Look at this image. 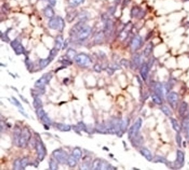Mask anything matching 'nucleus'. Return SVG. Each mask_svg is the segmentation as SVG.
<instances>
[{"mask_svg": "<svg viewBox=\"0 0 189 170\" xmlns=\"http://www.w3.org/2000/svg\"><path fill=\"white\" fill-rule=\"evenodd\" d=\"M153 47V45L151 42L148 44L146 46L144 51V56L146 57H149L151 53H152Z\"/></svg>", "mask_w": 189, "mask_h": 170, "instance_id": "obj_28", "label": "nucleus"}, {"mask_svg": "<svg viewBox=\"0 0 189 170\" xmlns=\"http://www.w3.org/2000/svg\"><path fill=\"white\" fill-rule=\"evenodd\" d=\"M53 154L58 162L62 164L67 163L69 156L65 150L61 149L55 150L53 151Z\"/></svg>", "mask_w": 189, "mask_h": 170, "instance_id": "obj_8", "label": "nucleus"}, {"mask_svg": "<svg viewBox=\"0 0 189 170\" xmlns=\"http://www.w3.org/2000/svg\"><path fill=\"white\" fill-rule=\"evenodd\" d=\"M114 24L113 21L109 18H104V36L109 38L113 33Z\"/></svg>", "mask_w": 189, "mask_h": 170, "instance_id": "obj_10", "label": "nucleus"}, {"mask_svg": "<svg viewBox=\"0 0 189 170\" xmlns=\"http://www.w3.org/2000/svg\"><path fill=\"white\" fill-rule=\"evenodd\" d=\"M141 62V58L138 54H135L133 56L132 61L130 63V66L135 69L138 68Z\"/></svg>", "mask_w": 189, "mask_h": 170, "instance_id": "obj_19", "label": "nucleus"}, {"mask_svg": "<svg viewBox=\"0 0 189 170\" xmlns=\"http://www.w3.org/2000/svg\"><path fill=\"white\" fill-rule=\"evenodd\" d=\"M170 120L172 128H173L174 130L177 133H180L181 130V128L180 126L179 125L177 121L175 119L172 117L170 118Z\"/></svg>", "mask_w": 189, "mask_h": 170, "instance_id": "obj_26", "label": "nucleus"}, {"mask_svg": "<svg viewBox=\"0 0 189 170\" xmlns=\"http://www.w3.org/2000/svg\"><path fill=\"white\" fill-rule=\"evenodd\" d=\"M44 14L45 17L51 19L54 17V11L51 6H47L44 10Z\"/></svg>", "mask_w": 189, "mask_h": 170, "instance_id": "obj_23", "label": "nucleus"}, {"mask_svg": "<svg viewBox=\"0 0 189 170\" xmlns=\"http://www.w3.org/2000/svg\"><path fill=\"white\" fill-rule=\"evenodd\" d=\"M142 38L139 35H135L132 39L130 43V49L132 51H136L141 47L142 44Z\"/></svg>", "mask_w": 189, "mask_h": 170, "instance_id": "obj_15", "label": "nucleus"}, {"mask_svg": "<svg viewBox=\"0 0 189 170\" xmlns=\"http://www.w3.org/2000/svg\"><path fill=\"white\" fill-rule=\"evenodd\" d=\"M56 126L57 128L61 132H67L71 130V126L69 125L58 123L57 124Z\"/></svg>", "mask_w": 189, "mask_h": 170, "instance_id": "obj_29", "label": "nucleus"}, {"mask_svg": "<svg viewBox=\"0 0 189 170\" xmlns=\"http://www.w3.org/2000/svg\"><path fill=\"white\" fill-rule=\"evenodd\" d=\"M155 91L156 94L159 96L160 98L163 97L164 94L166 93L165 89L164 88L162 84L160 83L156 84L155 87Z\"/></svg>", "mask_w": 189, "mask_h": 170, "instance_id": "obj_20", "label": "nucleus"}, {"mask_svg": "<svg viewBox=\"0 0 189 170\" xmlns=\"http://www.w3.org/2000/svg\"><path fill=\"white\" fill-rule=\"evenodd\" d=\"M155 162H160L161 163H164L167 165L169 166V162L166 160L165 158H164L163 157L158 156L156 157L155 159L154 160Z\"/></svg>", "mask_w": 189, "mask_h": 170, "instance_id": "obj_38", "label": "nucleus"}, {"mask_svg": "<svg viewBox=\"0 0 189 170\" xmlns=\"http://www.w3.org/2000/svg\"><path fill=\"white\" fill-rule=\"evenodd\" d=\"M91 32V27L84 22L81 21L73 27L70 32V35L78 41H84L89 38Z\"/></svg>", "mask_w": 189, "mask_h": 170, "instance_id": "obj_2", "label": "nucleus"}, {"mask_svg": "<svg viewBox=\"0 0 189 170\" xmlns=\"http://www.w3.org/2000/svg\"><path fill=\"white\" fill-rule=\"evenodd\" d=\"M132 29V25L131 23H129L125 26L119 35V38L121 41H125L128 38Z\"/></svg>", "mask_w": 189, "mask_h": 170, "instance_id": "obj_14", "label": "nucleus"}, {"mask_svg": "<svg viewBox=\"0 0 189 170\" xmlns=\"http://www.w3.org/2000/svg\"><path fill=\"white\" fill-rule=\"evenodd\" d=\"M49 166L50 169L55 170L58 169V166L57 163L54 160L51 159L49 163Z\"/></svg>", "mask_w": 189, "mask_h": 170, "instance_id": "obj_42", "label": "nucleus"}, {"mask_svg": "<svg viewBox=\"0 0 189 170\" xmlns=\"http://www.w3.org/2000/svg\"><path fill=\"white\" fill-rule=\"evenodd\" d=\"M140 153L144 157L146 158L147 161H152L153 159L152 154H151V152L147 149L146 148L142 149L140 151Z\"/></svg>", "mask_w": 189, "mask_h": 170, "instance_id": "obj_24", "label": "nucleus"}, {"mask_svg": "<svg viewBox=\"0 0 189 170\" xmlns=\"http://www.w3.org/2000/svg\"><path fill=\"white\" fill-rule=\"evenodd\" d=\"M60 62L64 65H70L72 64L71 60L67 57V58H62L60 60Z\"/></svg>", "mask_w": 189, "mask_h": 170, "instance_id": "obj_44", "label": "nucleus"}, {"mask_svg": "<svg viewBox=\"0 0 189 170\" xmlns=\"http://www.w3.org/2000/svg\"><path fill=\"white\" fill-rule=\"evenodd\" d=\"M152 99L154 103L158 105H162V99L160 97L157 95H153L152 96Z\"/></svg>", "mask_w": 189, "mask_h": 170, "instance_id": "obj_37", "label": "nucleus"}, {"mask_svg": "<svg viewBox=\"0 0 189 170\" xmlns=\"http://www.w3.org/2000/svg\"><path fill=\"white\" fill-rule=\"evenodd\" d=\"M32 134L27 127L21 129L18 126L14 127V144L20 148L25 147L30 141Z\"/></svg>", "mask_w": 189, "mask_h": 170, "instance_id": "obj_3", "label": "nucleus"}, {"mask_svg": "<svg viewBox=\"0 0 189 170\" xmlns=\"http://www.w3.org/2000/svg\"><path fill=\"white\" fill-rule=\"evenodd\" d=\"M183 125L185 138L189 141V121L184 123Z\"/></svg>", "mask_w": 189, "mask_h": 170, "instance_id": "obj_34", "label": "nucleus"}, {"mask_svg": "<svg viewBox=\"0 0 189 170\" xmlns=\"http://www.w3.org/2000/svg\"><path fill=\"white\" fill-rule=\"evenodd\" d=\"M36 140V150L37 156H38L39 160L40 161H43L46 155V149L39 136H37Z\"/></svg>", "mask_w": 189, "mask_h": 170, "instance_id": "obj_6", "label": "nucleus"}, {"mask_svg": "<svg viewBox=\"0 0 189 170\" xmlns=\"http://www.w3.org/2000/svg\"><path fill=\"white\" fill-rule=\"evenodd\" d=\"M53 59L51 56H49L46 59H41L39 62V66L41 68L43 69L46 67Z\"/></svg>", "mask_w": 189, "mask_h": 170, "instance_id": "obj_25", "label": "nucleus"}, {"mask_svg": "<svg viewBox=\"0 0 189 170\" xmlns=\"http://www.w3.org/2000/svg\"><path fill=\"white\" fill-rule=\"evenodd\" d=\"M13 168L14 170H22L21 166L20 160L17 159L15 160L14 163Z\"/></svg>", "mask_w": 189, "mask_h": 170, "instance_id": "obj_43", "label": "nucleus"}, {"mask_svg": "<svg viewBox=\"0 0 189 170\" xmlns=\"http://www.w3.org/2000/svg\"><path fill=\"white\" fill-rule=\"evenodd\" d=\"M72 155L78 161L80 159L82 156V152L79 148H76L73 150Z\"/></svg>", "mask_w": 189, "mask_h": 170, "instance_id": "obj_32", "label": "nucleus"}, {"mask_svg": "<svg viewBox=\"0 0 189 170\" xmlns=\"http://www.w3.org/2000/svg\"><path fill=\"white\" fill-rule=\"evenodd\" d=\"M182 140V139L181 136L180 134L178 133L176 136V141L177 145L179 147H181Z\"/></svg>", "mask_w": 189, "mask_h": 170, "instance_id": "obj_45", "label": "nucleus"}, {"mask_svg": "<svg viewBox=\"0 0 189 170\" xmlns=\"http://www.w3.org/2000/svg\"><path fill=\"white\" fill-rule=\"evenodd\" d=\"M128 124V120L114 119L98 125L96 127V129L98 132L101 133L116 134L119 136H121L126 130Z\"/></svg>", "mask_w": 189, "mask_h": 170, "instance_id": "obj_1", "label": "nucleus"}, {"mask_svg": "<svg viewBox=\"0 0 189 170\" xmlns=\"http://www.w3.org/2000/svg\"><path fill=\"white\" fill-rule=\"evenodd\" d=\"M184 154L181 150H178L177 153V158L174 162V168L176 169H180L183 166L184 163Z\"/></svg>", "mask_w": 189, "mask_h": 170, "instance_id": "obj_13", "label": "nucleus"}, {"mask_svg": "<svg viewBox=\"0 0 189 170\" xmlns=\"http://www.w3.org/2000/svg\"><path fill=\"white\" fill-rule=\"evenodd\" d=\"M40 119L42 121H43L44 123L47 124V125H50L51 124V121L49 118L47 116L46 113L44 115L40 118Z\"/></svg>", "mask_w": 189, "mask_h": 170, "instance_id": "obj_41", "label": "nucleus"}, {"mask_svg": "<svg viewBox=\"0 0 189 170\" xmlns=\"http://www.w3.org/2000/svg\"><path fill=\"white\" fill-rule=\"evenodd\" d=\"M63 38L62 35H58L55 38L54 48L57 51H60L62 46Z\"/></svg>", "mask_w": 189, "mask_h": 170, "instance_id": "obj_22", "label": "nucleus"}, {"mask_svg": "<svg viewBox=\"0 0 189 170\" xmlns=\"http://www.w3.org/2000/svg\"><path fill=\"white\" fill-rule=\"evenodd\" d=\"M142 124V120L141 118H138L135 123L130 127L128 132V138L133 142L134 145H138V137L140 129Z\"/></svg>", "mask_w": 189, "mask_h": 170, "instance_id": "obj_4", "label": "nucleus"}, {"mask_svg": "<svg viewBox=\"0 0 189 170\" xmlns=\"http://www.w3.org/2000/svg\"><path fill=\"white\" fill-rule=\"evenodd\" d=\"M85 0H68V4L72 8L77 7L83 4Z\"/></svg>", "mask_w": 189, "mask_h": 170, "instance_id": "obj_31", "label": "nucleus"}, {"mask_svg": "<svg viewBox=\"0 0 189 170\" xmlns=\"http://www.w3.org/2000/svg\"><path fill=\"white\" fill-rule=\"evenodd\" d=\"M77 160L71 155L68 158L67 163L70 167H74L77 164Z\"/></svg>", "mask_w": 189, "mask_h": 170, "instance_id": "obj_35", "label": "nucleus"}, {"mask_svg": "<svg viewBox=\"0 0 189 170\" xmlns=\"http://www.w3.org/2000/svg\"><path fill=\"white\" fill-rule=\"evenodd\" d=\"M74 59L76 64L81 67H88L92 63L90 57L84 53L76 55Z\"/></svg>", "mask_w": 189, "mask_h": 170, "instance_id": "obj_7", "label": "nucleus"}, {"mask_svg": "<svg viewBox=\"0 0 189 170\" xmlns=\"http://www.w3.org/2000/svg\"><path fill=\"white\" fill-rule=\"evenodd\" d=\"M48 1L52 6H54L56 4V0H48Z\"/></svg>", "mask_w": 189, "mask_h": 170, "instance_id": "obj_49", "label": "nucleus"}, {"mask_svg": "<svg viewBox=\"0 0 189 170\" xmlns=\"http://www.w3.org/2000/svg\"><path fill=\"white\" fill-rule=\"evenodd\" d=\"M21 166L22 170L25 169V168L29 164V160L28 158L25 157L20 160Z\"/></svg>", "mask_w": 189, "mask_h": 170, "instance_id": "obj_40", "label": "nucleus"}, {"mask_svg": "<svg viewBox=\"0 0 189 170\" xmlns=\"http://www.w3.org/2000/svg\"><path fill=\"white\" fill-rule=\"evenodd\" d=\"M94 70L97 72H101V67L98 64L95 65L94 66Z\"/></svg>", "mask_w": 189, "mask_h": 170, "instance_id": "obj_47", "label": "nucleus"}, {"mask_svg": "<svg viewBox=\"0 0 189 170\" xmlns=\"http://www.w3.org/2000/svg\"><path fill=\"white\" fill-rule=\"evenodd\" d=\"M92 169L93 170H113V166L106 162L105 161L100 159L94 160L92 166Z\"/></svg>", "mask_w": 189, "mask_h": 170, "instance_id": "obj_11", "label": "nucleus"}, {"mask_svg": "<svg viewBox=\"0 0 189 170\" xmlns=\"http://www.w3.org/2000/svg\"><path fill=\"white\" fill-rule=\"evenodd\" d=\"M12 99L14 105H15L16 106H17V107H18L20 110H22V111H23V108L22 107L20 102L15 98H13Z\"/></svg>", "mask_w": 189, "mask_h": 170, "instance_id": "obj_46", "label": "nucleus"}, {"mask_svg": "<svg viewBox=\"0 0 189 170\" xmlns=\"http://www.w3.org/2000/svg\"><path fill=\"white\" fill-rule=\"evenodd\" d=\"M53 77V75L51 73H48L42 76L35 82V87L40 90H43L45 85L49 83Z\"/></svg>", "mask_w": 189, "mask_h": 170, "instance_id": "obj_9", "label": "nucleus"}, {"mask_svg": "<svg viewBox=\"0 0 189 170\" xmlns=\"http://www.w3.org/2000/svg\"><path fill=\"white\" fill-rule=\"evenodd\" d=\"M121 63L122 65H124L126 67L129 65H130V63H129L128 61L126 59H122L121 61Z\"/></svg>", "mask_w": 189, "mask_h": 170, "instance_id": "obj_48", "label": "nucleus"}, {"mask_svg": "<svg viewBox=\"0 0 189 170\" xmlns=\"http://www.w3.org/2000/svg\"><path fill=\"white\" fill-rule=\"evenodd\" d=\"M148 73H149V66L146 63H143L140 70V74L143 80L145 81L147 79Z\"/></svg>", "mask_w": 189, "mask_h": 170, "instance_id": "obj_18", "label": "nucleus"}, {"mask_svg": "<svg viewBox=\"0 0 189 170\" xmlns=\"http://www.w3.org/2000/svg\"><path fill=\"white\" fill-rule=\"evenodd\" d=\"M77 16V12L76 11H70L66 16V20L69 23L72 22Z\"/></svg>", "mask_w": 189, "mask_h": 170, "instance_id": "obj_27", "label": "nucleus"}, {"mask_svg": "<svg viewBox=\"0 0 189 170\" xmlns=\"http://www.w3.org/2000/svg\"><path fill=\"white\" fill-rule=\"evenodd\" d=\"M162 112L167 116H170L172 115V113L169 108L166 106H164L161 108Z\"/></svg>", "mask_w": 189, "mask_h": 170, "instance_id": "obj_39", "label": "nucleus"}, {"mask_svg": "<svg viewBox=\"0 0 189 170\" xmlns=\"http://www.w3.org/2000/svg\"><path fill=\"white\" fill-rule=\"evenodd\" d=\"M188 104L185 102H182L179 108L178 113L180 116H184L188 110Z\"/></svg>", "mask_w": 189, "mask_h": 170, "instance_id": "obj_21", "label": "nucleus"}, {"mask_svg": "<svg viewBox=\"0 0 189 170\" xmlns=\"http://www.w3.org/2000/svg\"><path fill=\"white\" fill-rule=\"evenodd\" d=\"M33 104L34 107L36 108V109L42 107V102L41 100L38 97H36L34 99Z\"/></svg>", "mask_w": 189, "mask_h": 170, "instance_id": "obj_36", "label": "nucleus"}, {"mask_svg": "<svg viewBox=\"0 0 189 170\" xmlns=\"http://www.w3.org/2000/svg\"><path fill=\"white\" fill-rule=\"evenodd\" d=\"M76 55V51L71 48L68 49L67 52L66 56L70 59H74Z\"/></svg>", "mask_w": 189, "mask_h": 170, "instance_id": "obj_33", "label": "nucleus"}, {"mask_svg": "<svg viewBox=\"0 0 189 170\" xmlns=\"http://www.w3.org/2000/svg\"><path fill=\"white\" fill-rule=\"evenodd\" d=\"M73 129L75 132H79L82 131H85V132L87 131L85 125L82 122L79 123L77 125L74 126L73 127Z\"/></svg>", "mask_w": 189, "mask_h": 170, "instance_id": "obj_30", "label": "nucleus"}, {"mask_svg": "<svg viewBox=\"0 0 189 170\" xmlns=\"http://www.w3.org/2000/svg\"><path fill=\"white\" fill-rule=\"evenodd\" d=\"M11 45L16 54L20 55L24 53L25 50L24 47L17 40H14L11 42Z\"/></svg>", "mask_w": 189, "mask_h": 170, "instance_id": "obj_17", "label": "nucleus"}, {"mask_svg": "<svg viewBox=\"0 0 189 170\" xmlns=\"http://www.w3.org/2000/svg\"><path fill=\"white\" fill-rule=\"evenodd\" d=\"M48 26L51 29L62 32L65 26V23L62 18L58 16L50 19Z\"/></svg>", "mask_w": 189, "mask_h": 170, "instance_id": "obj_5", "label": "nucleus"}, {"mask_svg": "<svg viewBox=\"0 0 189 170\" xmlns=\"http://www.w3.org/2000/svg\"><path fill=\"white\" fill-rule=\"evenodd\" d=\"M168 102L171 108L173 110L176 109L179 102V96L176 92H172L169 93L167 97Z\"/></svg>", "mask_w": 189, "mask_h": 170, "instance_id": "obj_12", "label": "nucleus"}, {"mask_svg": "<svg viewBox=\"0 0 189 170\" xmlns=\"http://www.w3.org/2000/svg\"><path fill=\"white\" fill-rule=\"evenodd\" d=\"M146 13L141 7L134 6L131 10V15L136 19H142L145 16Z\"/></svg>", "mask_w": 189, "mask_h": 170, "instance_id": "obj_16", "label": "nucleus"}]
</instances>
